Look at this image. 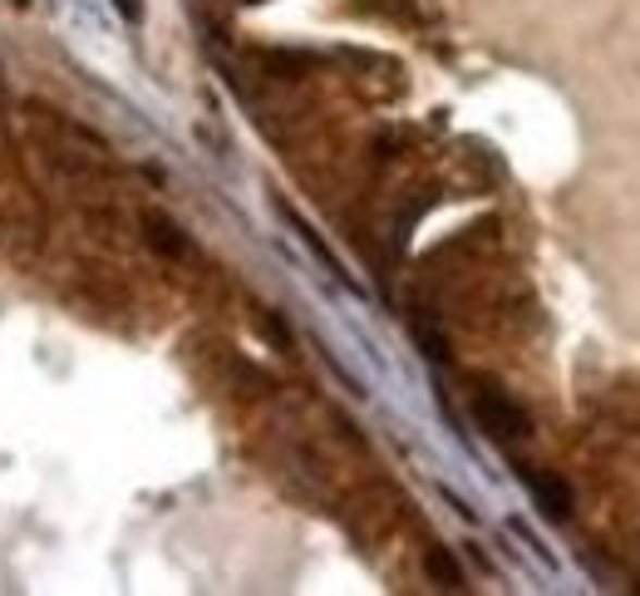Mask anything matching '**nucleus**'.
<instances>
[{
    "mask_svg": "<svg viewBox=\"0 0 640 596\" xmlns=\"http://www.w3.org/2000/svg\"><path fill=\"white\" fill-rule=\"evenodd\" d=\"M148 227H153V242H158V247H163V252H183V236H173V227H168L163 217H153V222H148Z\"/></svg>",
    "mask_w": 640,
    "mask_h": 596,
    "instance_id": "nucleus-5",
    "label": "nucleus"
},
{
    "mask_svg": "<svg viewBox=\"0 0 640 596\" xmlns=\"http://www.w3.org/2000/svg\"><path fill=\"white\" fill-rule=\"evenodd\" d=\"M522 484H527V494L538 498V508H542L547 518H571V488L562 484L557 473L522 469Z\"/></svg>",
    "mask_w": 640,
    "mask_h": 596,
    "instance_id": "nucleus-2",
    "label": "nucleus"
},
{
    "mask_svg": "<svg viewBox=\"0 0 640 596\" xmlns=\"http://www.w3.org/2000/svg\"><path fill=\"white\" fill-rule=\"evenodd\" d=\"M423 572L434 576L439 586H464V572H458V562L444 552V547H429V557H423Z\"/></svg>",
    "mask_w": 640,
    "mask_h": 596,
    "instance_id": "nucleus-3",
    "label": "nucleus"
},
{
    "mask_svg": "<svg viewBox=\"0 0 640 596\" xmlns=\"http://www.w3.org/2000/svg\"><path fill=\"white\" fill-rule=\"evenodd\" d=\"M119 5V15H124L128 25H138V15H144V0H114Z\"/></svg>",
    "mask_w": 640,
    "mask_h": 596,
    "instance_id": "nucleus-6",
    "label": "nucleus"
},
{
    "mask_svg": "<svg viewBox=\"0 0 640 596\" xmlns=\"http://www.w3.org/2000/svg\"><path fill=\"white\" fill-rule=\"evenodd\" d=\"M21 5H25V0H21Z\"/></svg>",
    "mask_w": 640,
    "mask_h": 596,
    "instance_id": "nucleus-7",
    "label": "nucleus"
},
{
    "mask_svg": "<svg viewBox=\"0 0 640 596\" xmlns=\"http://www.w3.org/2000/svg\"><path fill=\"white\" fill-rule=\"evenodd\" d=\"M473 414H478V424H483L493 439H527V434H532L527 410L507 390H493V385H483V390L473 394Z\"/></svg>",
    "mask_w": 640,
    "mask_h": 596,
    "instance_id": "nucleus-1",
    "label": "nucleus"
},
{
    "mask_svg": "<svg viewBox=\"0 0 640 596\" xmlns=\"http://www.w3.org/2000/svg\"><path fill=\"white\" fill-rule=\"evenodd\" d=\"M286 222H291V227H296V232H300V242H306V247H310V252H316V257H320V261H325V267H331V271H335V277H345V271H341V261H335V257H331V252H325V242H320V236H316V232H310V227H306V222H300V217H296V212H286Z\"/></svg>",
    "mask_w": 640,
    "mask_h": 596,
    "instance_id": "nucleus-4",
    "label": "nucleus"
}]
</instances>
